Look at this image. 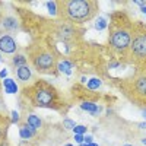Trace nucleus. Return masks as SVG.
I'll return each mask as SVG.
<instances>
[{
  "mask_svg": "<svg viewBox=\"0 0 146 146\" xmlns=\"http://www.w3.org/2000/svg\"><path fill=\"white\" fill-rule=\"evenodd\" d=\"M79 146H88V145H85V143H80V145H79Z\"/></svg>",
  "mask_w": 146,
  "mask_h": 146,
  "instance_id": "2f4dec72",
  "label": "nucleus"
},
{
  "mask_svg": "<svg viewBox=\"0 0 146 146\" xmlns=\"http://www.w3.org/2000/svg\"><path fill=\"white\" fill-rule=\"evenodd\" d=\"M126 63L135 66V72H146V23L140 21L133 22L131 44Z\"/></svg>",
  "mask_w": 146,
  "mask_h": 146,
  "instance_id": "20e7f679",
  "label": "nucleus"
},
{
  "mask_svg": "<svg viewBox=\"0 0 146 146\" xmlns=\"http://www.w3.org/2000/svg\"><path fill=\"white\" fill-rule=\"evenodd\" d=\"M142 142H143V145H146V139H143V140H142Z\"/></svg>",
  "mask_w": 146,
  "mask_h": 146,
  "instance_id": "473e14b6",
  "label": "nucleus"
},
{
  "mask_svg": "<svg viewBox=\"0 0 146 146\" xmlns=\"http://www.w3.org/2000/svg\"><path fill=\"white\" fill-rule=\"evenodd\" d=\"M6 75H7V70H6V69L0 72V78H5V79H6Z\"/></svg>",
  "mask_w": 146,
  "mask_h": 146,
  "instance_id": "a878e982",
  "label": "nucleus"
},
{
  "mask_svg": "<svg viewBox=\"0 0 146 146\" xmlns=\"http://www.w3.org/2000/svg\"><path fill=\"white\" fill-rule=\"evenodd\" d=\"M72 67H73V63L67 62V60H63V62L57 63V70L66 73V75H72Z\"/></svg>",
  "mask_w": 146,
  "mask_h": 146,
  "instance_id": "2eb2a0df",
  "label": "nucleus"
},
{
  "mask_svg": "<svg viewBox=\"0 0 146 146\" xmlns=\"http://www.w3.org/2000/svg\"><path fill=\"white\" fill-rule=\"evenodd\" d=\"M75 140L80 145V143H83V136L82 135H75Z\"/></svg>",
  "mask_w": 146,
  "mask_h": 146,
  "instance_id": "b1692460",
  "label": "nucleus"
},
{
  "mask_svg": "<svg viewBox=\"0 0 146 146\" xmlns=\"http://www.w3.org/2000/svg\"><path fill=\"white\" fill-rule=\"evenodd\" d=\"M94 140V136L92 135H88V136H83V143L85 145H91Z\"/></svg>",
  "mask_w": 146,
  "mask_h": 146,
  "instance_id": "5701e85b",
  "label": "nucleus"
},
{
  "mask_svg": "<svg viewBox=\"0 0 146 146\" xmlns=\"http://www.w3.org/2000/svg\"><path fill=\"white\" fill-rule=\"evenodd\" d=\"M47 9L50 12V15L57 16V2H47Z\"/></svg>",
  "mask_w": 146,
  "mask_h": 146,
  "instance_id": "a211bd4d",
  "label": "nucleus"
},
{
  "mask_svg": "<svg viewBox=\"0 0 146 146\" xmlns=\"http://www.w3.org/2000/svg\"><path fill=\"white\" fill-rule=\"evenodd\" d=\"M19 28H21V23H19V19L15 16V13L3 10L2 19H0V29H2V32H6L10 35L12 32H16Z\"/></svg>",
  "mask_w": 146,
  "mask_h": 146,
  "instance_id": "0eeeda50",
  "label": "nucleus"
},
{
  "mask_svg": "<svg viewBox=\"0 0 146 146\" xmlns=\"http://www.w3.org/2000/svg\"><path fill=\"white\" fill-rule=\"evenodd\" d=\"M100 13V3L96 0H58L57 18L60 22L70 25H82L92 21Z\"/></svg>",
  "mask_w": 146,
  "mask_h": 146,
  "instance_id": "f03ea898",
  "label": "nucleus"
},
{
  "mask_svg": "<svg viewBox=\"0 0 146 146\" xmlns=\"http://www.w3.org/2000/svg\"><path fill=\"white\" fill-rule=\"evenodd\" d=\"M66 146H73V145H66Z\"/></svg>",
  "mask_w": 146,
  "mask_h": 146,
  "instance_id": "c9c22d12",
  "label": "nucleus"
},
{
  "mask_svg": "<svg viewBox=\"0 0 146 146\" xmlns=\"http://www.w3.org/2000/svg\"><path fill=\"white\" fill-rule=\"evenodd\" d=\"M22 96L34 108H50L56 111H62L63 108L60 92L54 85L44 79H38L25 86L22 91Z\"/></svg>",
  "mask_w": 146,
  "mask_h": 146,
  "instance_id": "7ed1b4c3",
  "label": "nucleus"
},
{
  "mask_svg": "<svg viewBox=\"0 0 146 146\" xmlns=\"http://www.w3.org/2000/svg\"><path fill=\"white\" fill-rule=\"evenodd\" d=\"M124 146H131V145H124Z\"/></svg>",
  "mask_w": 146,
  "mask_h": 146,
  "instance_id": "f704fd0d",
  "label": "nucleus"
},
{
  "mask_svg": "<svg viewBox=\"0 0 146 146\" xmlns=\"http://www.w3.org/2000/svg\"><path fill=\"white\" fill-rule=\"evenodd\" d=\"M86 130H88V127L86 126H82V124H76L75 126V129H73V133H75V135H85V133H86Z\"/></svg>",
  "mask_w": 146,
  "mask_h": 146,
  "instance_id": "aec40b11",
  "label": "nucleus"
},
{
  "mask_svg": "<svg viewBox=\"0 0 146 146\" xmlns=\"http://www.w3.org/2000/svg\"><path fill=\"white\" fill-rule=\"evenodd\" d=\"M10 124H12L10 117H7V114L0 113V142L7 139V133H9Z\"/></svg>",
  "mask_w": 146,
  "mask_h": 146,
  "instance_id": "9d476101",
  "label": "nucleus"
},
{
  "mask_svg": "<svg viewBox=\"0 0 146 146\" xmlns=\"http://www.w3.org/2000/svg\"><path fill=\"white\" fill-rule=\"evenodd\" d=\"M15 75H16V79L22 83H28L31 79H32V70L28 64H23V66H19L15 69Z\"/></svg>",
  "mask_w": 146,
  "mask_h": 146,
  "instance_id": "1a4fd4ad",
  "label": "nucleus"
},
{
  "mask_svg": "<svg viewBox=\"0 0 146 146\" xmlns=\"http://www.w3.org/2000/svg\"><path fill=\"white\" fill-rule=\"evenodd\" d=\"M10 121L12 123H21V115H19L18 111H15V110L10 113Z\"/></svg>",
  "mask_w": 146,
  "mask_h": 146,
  "instance_id": "4be33fe9",
  "label": "nucleus"
},
{
  "mask_svg": "<svg viewBox=\"0 0 146 146\" xmlns=\"http://www.w3.org/2000/svg\"><path fill=\"white\" fill-rule=\"evenodd\" d=\"M100 86H101V80H100V79H91V80H89V83H88V88H89L91 91L98 89Z\"/></svg>",
  "mask_w": 146,
  "mask_h": 146,
  "instance_id": "6ab92c4d",
  "label": "nucleus"
},
{
  "mask_svg": "<svg viewBox=\"0 0 146 146\" xmlns=\"http://www.w3.org/2000/svg\"><path fill=\"white\" fill-rule=\"evenodd\" d=\"M137 126H139L140 129H146V121H143V123H139Z\"/></svg>",
  "mask_w": 146,
  "mask_h": 146,
  "instance_id": "bb28decb",
  "label": "nucleus"
},
{
  "mask_svg": "<svg viewBox=\"0 0 146 146\" xmlns=\"http://www.w3.org/2000/svg\"><path fill=\"white\" fill-rule=\"evenodd\" d=\"M80 108L85 110V111H88V113H91L92 115H96V113L100 111V107L96 105V104H94V102H91V101L80 102Z\"/></svg>",
  "mask_w": 146,
  "mask_h": 146,
  "instance_id": "4468645a",
  "label": "nucleus"
},
{
  "mask_svg": "<svg viewBox=\"0 0 146 146\" xmlns=\"http://www.w3.org/2000/svg\"><path fill=\"white\" fill-rule=\"evenodd\" d=\"M3 88H5L6 94H16L18 92V83L15 82V79L6 78V79H3Z\"/></svg>",
  "mask_w": 146,
  "mask_h": 146,
  "instance_id": "ddd939ff",
  "label": "nucleus"
},
{
  "mask_svg": "<svg viewBox=\"0 0 146 146\" xmlns=\"http://www.w3.org/2000/svg\"><path fill=\"white\" fill-rule=\"evenodd\" d=\"M28 60L32 67L42 75H57V58L54 53L36 44L28 48Z\"/></svg>",
  "mask_w": 146,
  "mask_h": 146,
  "instance_id": "423d86ee",
  "label": "nucleus"
},
{
  "mask_svg": "<svg viewBox=\"0 0 146 146\" xmlns=\"http://www.w3.org/2000/svg\"><path fill=\"white\" fill-rule=\"evenodd\" d=\"M63 126H64V129H67V130H73L75 129V126H76V123L73 120H70V118H64L63 120Z\"/></svg>",
  "mask_w": 146,
  "mask_h": 146,
  "instance_id": "412c9836",
  "label": "nucleus"
},
{
  "mask_svg": "<svg viewBox=\"0 0 146 146\" xmlns=\"http://www.w3.org/2000/svg\"><path fill=\"white\" fill-rule=\"evenodd\" d=\"M126 98L140 110L146 108V72H135L117 83Z\"/></svg>",
  "mask_w": 146,
  "mask_h": 146,
  "instance_id": "39448f33",
  "label": "nucleus"
},
{
  "mask_svg": "<svg viewBox=\"0 0 146 146\" xmlns=\"http://www.w3.org/2000/svg\"><path fill=\"white\" fill-rule=\"evenodd\" d=\"M2 15H3V9H2V3H0V19H2Z\"/></svg>",
  "mask_w": 146,
  "mask_h": 146,
  "instance_id": "c85d7f7f",
  "label": "nucleus"
},
{
  "mask_svg": "<svg viewBox=\"0 0 146 146\" xmlns=\"http://www.w3.org/2000/svg\"><path fill=\"white\" fill-rule=\"evenodd\" d=\"M95 28L98 31H104L105 28H108V21L105 18H98L95 22Z\"/></svg>",
  "mask_w": 146,
  "mask_h": 146,
  "instance_id": "f3484780",
  "label": "nucleus"
},
{
  "mask_svg": "<svg viewBox=\"0 0 146 146\" xmlns=\"http://www.w3.org/2000/svg\"><path fill=\"white\" fill-rule=\"evenodd\" d=\"M88 146H98V145H96V143H91V145H88Z\"/></svg>",
  "mask_w": 146,
  "mask_h": 146,
  "instance_id": "7c9ffc66",
  "label": "nucleus"
},
{
  "mask_svg": "<svg viewBox=\"0 0 146 146\" xmlns=\"http://www.w3.org/2000/svg\"><path fill=\"white\" fill-rule=\"evenodd\" d=\"M142 117H143V118H146V108H143V110H142Z\"/></svg>",
  "mask_w": 146,
  "mask_h": 146,
  "instance_id": "cd10ccee",
  "label": "nucleus"
},
{
  "mask_svg": "<svg viewBox=\"0 0 146 146\" xmlns=\"http://www.w3.org/2000/svg\"><path fill=\"white\" fill-rule=\"evenodd\" d=\"M140 10H142V12H143V13H145V15H146V6H145V7H142V9H140Z\"/></svg>",
  "mask_w": 146,
  "mask_h": 146,
  "instance_id": "c756f323",
  "label": "nucleus"
},
{
  "mask_svg": "<svg viewBox=\"0 0 146 146\" xmlns=\"http://www.w3.org/2000/svg\"><path fill=\"white\" fill-rule=\"evenodd\" d=\"M36 133H38V131H36L35 129L29 127V126L25 124V123H21V126H19V137H21L22 140H29V139L35 137Z\"/></svg>",
  "mask_w": 146,
  "mask_h": 146,
  "instance_id": "9b49d317",
  "label": "nucleus"
},
{
  "mask_svg": "<svg viewBox=\"0 0 146 146\" xmlns=\"http://www.w3.org/2000/svg\"><path fill=\"white\" fill-rule=\"evenodd\" d=\"M0 62H2V56H0Z\"/></svg>",
  "mask_w": 146,
  "mask_h": 146,
  "instance_id": "72a5a7b5",
  "label": "nucleus"
},
{
  "mask_svg": "<svg viewBox=\"0 0 146 146\" xmlns=\"http://www.w3.org/2000/svg\"><path fill=\"white\" fill-rule=\"evenodd\" d=\"M12 63H13L15 67L23 66V64H28V57L25 54H15V57L12 58Z\"/></svg>",
  "mask_w": 146,
  "mask_h": 146,
  "instance_id": "dca6fc26",
  "label": "nucleus"
},
{
  "mask_svg": "<svg viewBox=\"0 0 146 146\" xmlns=\"http://www.w3.org/2000/svg\"><path fill=\"white\" fill-rule=\"evenodd\" d=\"M0 146H12V145H10V142L6 139V140H3V142H0Z\"/></svg>",
  "mask_w": 146,
  "mask_h": 146,
  "instance_id": "393cba45",
  "label": "nucleus"
},
{
  "mask_svg": "<svg viewBox=\"0 0 146 146\" xmlns=\"http://www.w3.org/2000/svg\"><path fill=\"white\" fill-rule=\"evenodd\" d=\"M0 107H2V101H0Z\"/></svg>",
  "mask_w": 146,
  "mask_h": 146,
  "instance_id": "e433bc0d",
  "label": "nucleus"
},
{
  "mask_svg": "<svg viewBox=\"0 0 146 146\" xmlns=\"http://www.w3.org/2000/svg\"><path fill=\"white\" fill-rule=\"evenodd\" d=\"M18 51V42L12 35H0V54H15Z\"/></svg>",
  "mask_w": 146,
  "mask_h": 146,
  "instance_id": "6e6552de",
  "label": "nucleus"
},
{
  "mask_svg": "<svg viewBox=\"0 0 146 146\" xmlns=\"http://www.w3.org/2000/svg\"><path fill=\"white\" fill-rule=\"evenodd\" d=\"M133 22L124 12H113L110 15L108 23V48L115 56H120L121 60L127 58L129 48L131 44Z\"/></svg>",
  "mask_w": 146,
  "mask_h": 146,
  "instance_id": "f257e3e1",
  "label": "nucleus"
},
{
  "mask_svg": "<svg viewBox=\"0 0 146 146\" xmlns=\"http://www.w3.org/2000/svg\"><path fill=\"white\" fill-rule=\"evenodd\" d=\"M25 124H28L29 127H32V129H35L36 131H38V130L42 127V120L36 115V114L29 113V114L27 115V118H25Z\"/></svg>",
  "mask_w": 146,
  "mask_h": 146,
  "instance_id": "f8f14e48",
  "label": "nucleus"
}]
</instances>
